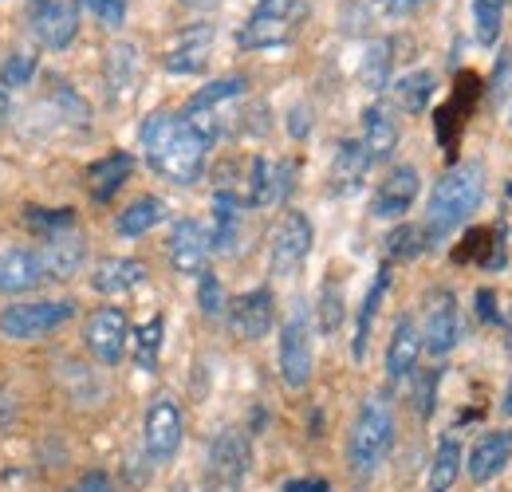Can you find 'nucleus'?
<instances>
[{
  "label": "nucleus",
  "mask_w": 512,
  "mask_h": 492,
  "mask_svg": "<svg viewBox=\"0 0 512 492\" xmlns=\"http://www.w3.org/2000/svg\"><path fill=\"white\" fill-rule=\"evenodd\" d=\"M138 142H142V154H146V166L174 185H190L201 178L205 170V158H209V146L213 138L201 130V126L186 119V115H150L142 130H138Z\"/></svg>",
  "instance_id": "f257e3e1"
},
{
  "label": "nucleus",
  "mask_w": 512,
  "mask_h": 492,
  "mask_svg": "<svg viewBox=\"0 0 512 492\" xmlns=\"http://www.w3.org/2000/svg\"><path fill=\"white\" fill-rule=\"evenodd\" d=\"M481 193H485V170L481 162H465V166H453L442 182L434 185L430 193V209H426V237L430 241H442L453 229H461L469 221V213L481 205Z\"/></svg>",
  "instance_id": "f03ea898"
},
{
  "label": "nucleus",
  "mask_w": 512,
  "mask_h": 492,
  "mask_svg": "<svg viewBox=\"0 0 512 492\" xmlns=\"http://www.w3.org/2000/svg\"><path fill=\"white\" fill-rule=\"evenodd\" d=\"M394 445V410L383 394L367 398L355 414V426H351V437H347V469L355 481H367L379 465L386 461Z\"/></svg>",
  "instance_id": "7ed1b4c3"
},
{
  "label": "nucleus",
  "mask_w": 512,
  "mask_h": 492,
  "mask_svg": "<svg viewBox=\"0 0 512 492\" xmlns=\"http://www.w3.org/2000/svg\"><path fill=\"white\" fill-rule=\"evenodd\" d=\"M308 20V0H256L245 28L237 32V44L245 52H272L288 48Z\"/></svg>",
  "instance_id": "20e7f679"
},
{
  "label": "nucleus",
  "mask_w": 512,
  "mask_h": 492,
  "mask_svg": "<svg viewBox=\"0 0 512 492\" xmlns=\"http://www.w3.org/2000/svg\"><path fill=\"white\" fill-rule=\"evenodd\" d=\"M75 315L71 300H32V304H8L0 311V335L12 343H32L40 335H52Z\"/></svg>",
  "instance_id": "39448f33"
},
{
  "label": "nucleus",
  "mask_w": 512,
  "mask_h": 492,
  "mask_svg": "<svg viewBox=\"0 0 512 492\" xmlns=\"http://www.w3.org/2000/svg\"><path fill=\"white\" fill-rule=\"evenodd\" d=\"M249 437L241 430L217 433V441L209 445V465H205V485L209 492H241L245 473H249Z\"/></svg>",
  "instance_id": "423d86ee"
},
{
  "label": "nucleus",
  "mask_w": 512,
  "mask_h": 492,
  "mask_svg": "<svg viewBox=\"0 0 512 492\" xmlns=\"http://www.w3.org/2000/svg\"><path fill=\"white\" fill-rule=\"evenodd\" d=\"M312 252V221L304 213H284L280 225L272 229V245H268V260L276 276H292Z\"/></svg>",
  "instance_id": "0eeeda50"
},
{
  "label": "nucleus",
  "mask_w": 512,
  "mask_h": 492,
  "mask_svg": "<svg viewBox=\"0 0 512 492\" xmlns=\"http://www.w3.org/2000/svg\"><path fill=\"white\" fill-rule=\"evenodd\" d=\"M280 378L288 390H304L312 378V331L304 311L280 327Z\"/></svg>",
  "instance_id": "6e6552de"
},
{
  "label": "nucleus",
  "mask_w": 512,
  "mask_h": 492,
  "mask_svg": "<svg viewBox=\"0 0 512 492\" xmlns=\"http://www.w3.org/2000/svg\"><path fill=\"white\" fill-rule=\"evenodd\" d=\"M28 20H32V32L44 48L64 52L79 32V4L75 0H32Z\"/></svg>",
  "instance_id": "1a4fd4ad"
},
{
  "label": "nucleus",
  "mask_w": 512,
  "mask_h": 492,
  "mask_svg": "<svg viewBox=\"0 0 512 492\" xmlns=\"http://www.w3.org/2000/svg\"><path fill=\"white\" fill-rule=\"evenodd\" d=\"M83 339H87V351L103 363V367H115L123 355H127L130 343V323L119 308H99L91 311L87 327H83Z\"/></svg>",
  "instance_id": "9d476101"
},
{
  "label": "nucleus",
  "mask_w": 512,
  "mask_h": 492,
  "mask_svg": "<svg viewBox=\"0 0 512 492\" xmlns=\"http://www.w3.org/2000/svg\"><path fill=\"white\" fill-rule=\"evenodd\" d=\"M457 335H461V315H457L453 292H446V288L430 292L426 319H422V347L430 355H449L457 347Z\"/></svg>",
  "instance_id": "9b49d317"
},
{
  "label": "nucleus",
  "mask_w": 512,
  "mask_h": 492,
  "mask_svg": "<svg viewBox=\"0 0 512 492\" xmlns=\"http://www.w3.org/2000/svg\"><path fill=\"white\" fill-rule=\"evenodd\" d=\"M182 430H186V422H182V410L170 402V398H158L150 410H146V426H142V441H146V453H150V461H170L174 453H178V445H182Z\"/></svg>",
  "instance_id": "f8f14e48"
},
{
  "label": "nucleus",
  "mask_w": 512,
  "mask_h": 492,
  "mask_svg": "<svg viewBox=\"0 0 512 492\" xmlns=\"http://www.w3.org/2000/svg\"><path fill=\"white\" fill-rule=\"evenodd\" d=\"M229 331L237 339H264L272 331V319H276V300L268 288H253V292H241L237 300H229Z\"/></svg>",
  "instance_id": "ddd939ff"
},
{
  "label": "nucleus",
  "mask_w": 512,
  "mask_h": 492,
  "mask_svg": "<svg viewBox=\"0 0 512 492\" xmlns=\"http://www.w3.org/2000/svg\"><path fill=\"white\" fill-rule=\"evenodd\" d=\"M40 260H44V272L52 280H71L87 260V241H83L79 225L40 237Z\"/></svg>",
  "instance_id": "4468645a"
},
{
  "label": "nucleus",
  "mask_w": 512,
  "mask_h": 492,
  "mask_svg": "<svg viewBox=\"0 0 512 492\" xmlns=\"http://www.w3.org/2000/svg\"><path fill=\"white\" fill-rule=\"evenodd\" d=\"M418 170L414 166H394L390 174H386L379 189H375V201H371V213L379 217V221H394V217H402L414 201H418Z\"/></svg>",
  "instance_id": "2eb2a0df"
},
{
  "label": "nucleus",
  "mask_w": 512,
  "mask_h": 492,
  "mask_svg": "<svg viewBox=\"0 0 512 492\" xmlns=\"http://www.w3.org/2000/svg\"><path fill=\"white\" fill-rule=\"evenodd\" d=\"M209 252H213V241L197 221H178L174 225V233H170V264H174V272L201 276L205 264H209Z\"/></svg>",
  "instance_id": "dca6fc26"
},
{
  "label": "nucleus",
  "mask_w": 512,
  "mask_h": 492,
  "mask_svg": "<svg viewBox=\"0 0 512 492\" xmlns=\"http://www.w3.org/2000/svg\"><path fill=\"white\" fill-rule=\"evenodd\" d=\"M209 56H213V28L209 24H193L186 28L170 52H166V71L170 75H201L209 67Z\"/></svg>",
  "instance_id": "f3484780"
},
{
  "label": "nucleus",
  "mask_w": 512,
  "mask_h": 492,
  "mask_svg": "<svg viewBox=\"0 0 512 492\" xmlns=\"http://www.w3.org/2000/svg\"><path fill=\"white\" fill-rule=\"evenodd\" d=\"M44 280H48V272H44L40 252H32V248H8V252H0V292L4 296L32 292Z\"/></svg>",
  "instance_id": "a211bd4d"
},
{
  "label": "nucleus",
  "mask_w": 512,
  "mask_h": 492,
  "mask_svg": "<svg viewBox=\"0 0 512 492\" xmlns=\"http://www.w3.org/2000/svg\"><path fill=\"white\" fill-rule=\"evenodd\" d=\"M509 461H512V430H493L469 449L465 469H469V477H473L477 485H485V481H493Z\"/></svg>",
  "instance_id": "6ab92c4d"
},
{
  "label": "nucleus",
  "mask_w": 512,
  "mask_h": 492,
  "mask_svg": "<svg viewBox=\"0 0 512 492\" xmlns=\"http://www.w3.org/2000/svg\"><path fill=\"white\" fill-rule=\"evenodd\" d=\"M422 355V331L414 319H398L394 323V335H390V347H386V378L390 382H402L414 374V363Z\"/></svg>",
  "instance_id": "aec40b11"
},
{
  "label": "nucleus",
  "mask_w": 512,
  "mask_h": 492,
  "mask_svg": "<svg viewBox=\"0 0 512 492\" xmlns=\"http://www.w3.org/2000/svg\"><path fill=\"white\" fill-rule=\"evenodd\" d=\"M130 170H134V158L130 154H107V158H99V162H91L87 166V193H91V201H111L123 185H127Z\"/></svg>",
  "instance_id": "412c9836"
},
{
  "label": "nucleus",
  "mask_w": 512,
  "mask_h": 492,
  "mask_svg": "<svg viewBox=\"0 0 512 492\" xmlns=\"http://www.w3.org/2000/svg\"><path fill=\"white\" fill-rule=\"evenodd\" d=\"M142 280H146V268H142L138 260H130V256H111V260H103V264L95 268V276H91L95 292H103V296H127Z\"/></svg>",
  "instance_id": "4be33fe9"
},
{
  "label": "nucleus",
  "mask_w": 512,
  "mask_h": 492,
  "mask_svg": "<svg viewBox=\"0 0 512 492\" xmlns=\"http://www.w3.org/2000/svg\"><path fill=\"white\" fill-rule=\"evenodd\" d=\"M241 197L237 193H229V189H221L217 197H213V233H209V241L217 252H233L237 248V237H241Z\"/></svg>",
  "instance_id": "5701e85b"
},
{
  "label": "nucleus",
  "mask_w": 512,
  "mask_h": 492,
  "mask_svg": "<svg viewBox=\"0 0 512 492\" xmlns=\"http://www.w3.org/2000/svg\"><path fill=\"white\" fill-rule=\"evenodd\" d=\"M394 146H398V123L386 115L383 107H367L363 111V150H367L371 166L386 162L394 154Z\"/></svg>",
  "instance_id": "b1692460"
},
{
  "label": "nucleus",
  "mask_w": 512,
  "mask_h": 492,
  "mask_svg": "<svg viewBox=\"0 0 512 492\" xmlns=\"http://www.w3.org/2000/svg\"><path fill=\"white\" fill-rule=\"evenodd\" d=\"M367 170H371V158H367L363 142H339L335 162H331V185H335L339 193H351V189L363 185Z\"/></svg>",
  "instance_id": "393cba45"
},
{
  "label": "nucleus",
  "mask_w": 512,
  "mask_h": 492,
  "mask_svg": "<svg viewBox=\"0 0 512 492\" xmlns=\"http://www.w3.org/2000/svg\"><path fill=\"white\" fill-rule=\"evenodd\" d=\"M434 87H438L434 71H410V75H402V79L394 83V103H398V111H406V115H426V107L434 103Z\"/></svg>",
  "instance_id": "a878e982"
},
{
  "label": "nucleus",
  "mask_w": 512,
  "mask_h": 492,
  "mask_svg": "<svg viewBox=\"0 0 512 492\" xmlns=\"http://www.w3.org/2000/svg\"><path fill=\"white\" fill-rule=\"evenodd\" d=\"M386 284H390V272L379 268V276H375V284H371V292H367V300H363V308H359V319H355V343H351L355 363H363V359H367L371 327H375V315H379V304H383V296H386Z\"/></svg>",
  "instance_id": "bb28decb"
},
{
  "label": "nucleus",
  "mask_w": 512,
  "mask_h": 492,
  "mask_svg": "<svg viewBox=\"0 0 512 492\" xmlns=\"http://www.w3.org/2000/svg\"><path fill=\"white\" fill-rule=\"evenodd\" d=\"M103 71H107V91H111L115 99H123V95L134 91V83H138V52H134L130 44H115V48L107 52Z\"/></svg>",
  "instance_id": "cd10ccee"
},
{
  "label": "nucleus",
  "mask_w": 512,
  "mask_h": 492,
  "mask_svg": "<svg viewBox=\"0 0 512 492\" xmlns=\"http://www.w3.org/2000/svg\"><path fill=\"white\" fill-rule=\"evenodd\" d=\"M162 201L158 197H138V201H130L127 209L119 213V237H142V233H150L158 221H162Z\"/></svg>",
  "instance_id": "c85d7f7f"
},
{
  "label": "nucleus",
  "mask_w": 512,
  "mask_h": 492,
  "mask_svg": "<svg viewBox=\"0 0 512 492\" xmlns=\"http://www.w3.org/2000/svg\"><path fill=\"white\" fill-rule=\"evenodd\" d=\"M461 477V445L457 441H442L438 453H434V465H430V477H426V489L430 492H449Z\"/></svg>",
  "instance_id": "c756f323"
},
{
  "label": "nucleus",
  "mask_w": 512,
  "mask_h": 492,
  "mask_svg": "<svg viewBox=\"0 0 512 492\" xmlns=\"http://www.w3.org/2000/svg\"><path fill=\"white\" fill-rule=\"evenodd\" d=\"M505 28V0H473V36L477 44L493 48Z\"/></svg>",
  "instance_id": "7c9ffc66"
},
{
  "label": "nucleus",
  "mask_w": 512,
  "mask_h": 492,
  "mask_svg": "<svg viewBox=\"0 0 512 492\" xmlns=\"http://www.w3.org/2000/svg\"><path fill=\"white\" fill-rule=\"evenodd\" d=\"M162 331H166L162 315L146 319V323H142V327L134 331V367H142V370H154V367H158V351H162Z\"/></svg>",
  "instance_id": "2f4dec72"
},
{
  "label": "nucleus",
  "mask_w": 512,
  "mask_h": 492,
  "mask_svg": "<svg viewBox=\"0 0 512 492\" xmlns=\"http://www.w3.org/2000/svg\"><path fill=\"white\" fill-rule=\"evenodd\" d=\"M390 67H394V44L390 40H375L363 56V83L371 91H383L390 83Z\"/></svg>",
  "instance_id": "473e14b6"
},
{
  "label": "nucleus",
  "mask_w": 512,
  "mask_h": 492,
  "mask_svg": "<svg viewBox=\"0 0 512 492\" xmlns=\"http://www.w3.org/2000/svg\"><path fill=\"white\" fill-rule=\"evenodd\" d=\"M426 245H430V237H426L422 225H398V229L386 237V256H394V260H414L418 252H426Z\"/></svg>",
  "instance_id": "72a5a7b5"
},
{
  "label": "nucleus",
  "mask_w": 512,
  "mask_h": 492,
  "mask_svg": "<svg viewBox=\"0 0 512 492\" xmlns=\"http://www.w3.org/2000/svg\"><path fill=\"white\" fill-rule=\"evenodd\" d=\"M24 225H28L36 237H48V233L71 229V225H79V221H75V213H71V209H28Z\"/></svg>",
  "instance_id": "f704fd0d"
},
{
  "label": "nucleus",
  "mask_w": 512,
  "mask_h": 492,
  "mask_svg": "<svg viewBox=\"0 0 512 492\" xmlns=\"http://www.w3.org/2000/svg\"><path fill=\"white\" fill-rule=\"evenodd\" d=\"M32 75H36V56L32 52H16V56H8L4 67H0V87L4 91L8 87H28Z\"/></svg>",
  "instance_id": "c9c22d12"
},
{
  "label": "nucleus",
  "mask_w": 512,
  "mask_h": 492,
  "mask_svg": "<svg viewBox=\"0 0 512 492\" xmlns=\"http://www.w3.org/2000/svg\"><path fill=\"white\" fill-rule=\"evenodd\" d=\"M343 323V288L339 284H323L320 292V331L323 335H335Z\"/></svg>",
  "instance_id": "e433bc0d"
},
{
  "label": "nucleus",
  "mask_w": 512,
  "mask_h": 492,
  "mask_svg": "<svg viewBox=\"0 0 512 492\" xmlns=\"http://www.w3.org/2000/svg\"><path fill=\"white\" fill-rule=\"evenodd\" d=\"M87 4V12L103 24V28H111V32H119L123 24H127V0H83Z\"/></svg>",
  "instance_id": "4c0bfd02"
},
{
  "label": "nucleus",
  "mask_w": 512,
  "mask_h": 492,
  "mask_svg": "<svg viewBox=\"0 0 512 492\" xmlns=\"http://www.w3.org/2000/svg\"><path fill=\"white\" fill-rule=\"evenodd\" d=\"M197 304H201V311L205 315H221L225 311V292H221V280L205 268L201 272V288H197Z\"/></svg>",
  "instance_id": "58836bf2"
},
{
  "label": "nucleus",
  "mask_w": 512,
  "mask_h": 492,
  "mask_svg": "<svg viewBox=\"0 0 512 492\" xmlns=\"http://www.w3.org/2000/svg\"><path fill=\"white\" fill-rule=\"evenodd\" d=\"M67 492H115V485H111V477H107V473L91 469V473H83V477H79Z\"/></svg>",
  "instance_id": "ea45409f"
},
{
  "label": "nucleus",
  "mask_w": 512,
  "mask_h": 492,
  "mask_svg": "<svg viewBox=\"0 0 512 492\" xmlns=\"http://www.w3.org/2000/svg\"><path fill=\"white\" fill-rule=\"evenodd\" d=\"M12 418H16V394H12L8 386H0V430H4Z\"/></svg>",
  "instance_id": "a19ab883"
},
{
  "label": "nucleus",
  "mask_w": 512,
  "mask_h": 492,
  "mask_svg": "<svg viewBox=\"0 0 512 492\" xmlns=\"http://www.w3.org/2000/svg\"><path fill=\"white\" fill-rule=\"evenodd\" d=\"M284 492H331V485L320 481V477H300V481L284 485Z\"/></svg>",
  "instance_id": "79ce46f5"
},
{
  "label": "nucleus",
  "mask_w": 512,
  "mask_h": 492,
  "mask_svg": "<svg viewBox=\"0 0 512 492\" xmlns=\"http://www.w3.org/2000/svg\"><path fill=\"white\" fill-rule=\"evenodd\" d=\"M418 4H426V0H386L383 8L390 12V16H406V12H414Z\"/></svg>",
  "instance_id": "37998d69"
},
{
  "label": "nucleus",
  "mask_w": 512,
  "mask_h": 492,
  "mask_svg": "<svg viewBox=\"0 0 512 492\" xmlns=\"http://www.w3.org/2000/svg\"><path fill=\"white\" fill-rule=\"evenodd\" d=\"M477 304H481V319H485V323H489V319H493V296H489V292H477Z\"/></svg>",
  "instance_id": "c03bdc74"
},
{
  "label": "nucleus",
  "mask_w": 512,
  "mask_h": 492,
  "mask_svg": "<svg viewBox=\"0 0 512 492\" xmlns=\"http://www.w3.org/2000/svg\"><path fill=\"white\" fill-rule=\"evenodd\" d=\"M8 119H12V103H8V91L0 87V130L8 126Z\"/></svg>",
  "instance_id": "a18cd8bd"
},
{
  "label": "nucleus",
  "mask_w": 512,
  "mask_h": 492,
  "mask_svg": "<svg viewBox=\"0 0 512 492\" xmlns=\"http://www.w3.org/2000/svg\"><path fill=\"white\" fill-rule=\"evenodd\" d=\"M501 410L512 418V382H509V390H505V402H501Z\"/></svg>",
  "instance_id": "49530a36"
},
{
  "label": "nucleus",
  "mask_w": 512,
  "mask_h": 492,
  "mask_svg": "<svg viewBox=\"0 0 512 492\" xmlns=\"http://www.w3.org/2000/svg\"><path fill=\"white\" fill-rule=\"evenodd\" d=\"M186 8H209V4H217V0H182Z\"/></svg>",
  "instance_id": "de8ad7c7"
},
{
  "label": "nucleus",
  "mask_w": 512,
  "mask_h": 492,
  "mask_svg": "<svg viewBox=\"0 0 512 492\" xmlns=\"http://www.w3.org/2000/svg\"><path fill=\"white\" fill-rule=\"evenodd\" d=\"M505 4H509V0H505Z\"/></svg>",
  "instance_id": "09e8293b"
},
{
  "label": "nucleus",
  "mask_w": 512,
  "mask_h": 492,
  "mask_svg": "<svg viewBox=\"0 0 512 492\" xmlns=\"http://www.w3.org/2000/svg\"><path fill=\"white\" fill-rule=\"evenodd\" d=\"M383 4H386V0H383Z\"/></svg>",
  "instance_id": "8fccbe9b"
}]
</instances>
